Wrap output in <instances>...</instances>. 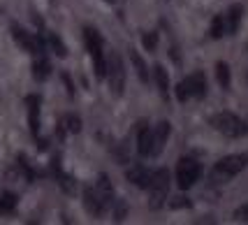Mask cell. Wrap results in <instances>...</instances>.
Instances as JSON below:
<instances>
[{
    "label": "cell",
    "instance_id": "8992f818",
    "mask_svg": "<svg viewBox=\"0 0 248 225\" xmlns=\"http://www.w3.org/2000/svg\"><path fill=\"white\" fill-rule=\"evenodd\" d=\"M107 79H109V86H111V91L121 96L123 93V88H125V67H123V61H121V56L111 54L107 61Z\"/></svg>",
    "mask_w": 248,
    "mask_h": 225
},
{
    "label": "cell",
    "instance_id": "44dd1931",
    "mask_svg": "<svg viewBox=\"0 0 248 225\" xmlns=\"http://www.w3.org/2000/svg\"><path fill=\"white\" fill-rule=\"evenodd\" d=\"M14 207H16V195L5 193L2 197H0V211H2V214H12Z\"/></svg>",
    "mask_w": 248,
    "mask_h": 225
},
{
    "label": "cell",
    "instance_id": "3957f363",
    "mask_svg": "<svg viewBox=\"0 0 248 225\" xmlns=\"http://www.w3.org/2000/svg\"><path fill=\"white\" fill-rule=\"evenodd\" d=\"M204 96H206L204 72H193V75L186 77L184 81L176 86V97H179V102H186L188 97H204Z\"/></svg>",
    "mask_w": 248,
    "mask_h": 225
},
{
    "label": "cell",
    "instance_id": "ba28073f",
    "mask_svg": "<svg viewBox=\"0 0 248 225\" xmlns=\"http://www.w3.org/2000/svg\"><path fill=\"white\" fill-rule=\"evenodd\" d=\"M151 149H153V130L146 128V123L141 121L140 135H137V153L146 158V156H151Z\"/></svg>",
    "mask_w": 248,
    "mask_h": 225
},
{
    "label": "cell",
    "instance_id": "484cf974",
    "mask_svg": "<svg viewBox=\"0 0 248 225\" xmlns=\"http://www.w3.org/2000/svg\"><path fill=\"white\" fill-rule=\"evenodd\" d=\"M144 47L146 51H153L158 47V32H144Z\"/></svg>",
    "mask_w": 248,
    "mask_h": 225
},
{
    "label": "cell",
    "instance_id": "83f0119b",
    "mask_svg": "<svg viewBox=\"0 0 248 225\" xmlns=\"http://www.w3.org/2000/svg\"><path fill=\"white\" fill-rule=\"evenodd\" d=\"M234 221H239V223H248V204L239 207L237 211H234Z\"/></svg>",
    "mask_w": 248,
    "mask_h": 225
},
{
    "label": "cell",
    "instance_id": "30bf717a",
    "mask_svg": "<svg viewBox=\"0 0 248 225\" xmlns=\"http://www.w3.org/2000/svg\"><path fill=\"white\" fill-rule=\"evenodd\" d=\"M151 179H153V172H149L146 167H141V165H135L132 170H128V181L135 183L137 188H149Z\"/></svg>",
    "mask_w": 248,
    "mask_h": 225
},
{
    "label": "cell",
    "instance_id": "5bb4252c",
    "mask_svg": "<svg viewBox=\"0 0 248 225\" xmlns=\"http://www.w3.org/2000/svg\"><path fill=\"white\" fill-rule=\"evenodd\" d=\"M84 40H86V47L91 56H100L102 54V40H100V35H97L93 28H86L84 31Z\"/></svg>",
    "mask_w": 248,
    "mask_h": 225
},
{
    "label": "cell",
    "instance_id": "6da1fadb",
    "mask_svg": "<svg viewBox=\"0 0 248 225\" xmlns=\"http://www.w3.org/2000/svg\"><path fill=\"white\" fill-rule=\"evenodd\" d=\"M248 165V153H232V156H225L216 162V167L211 172V179L218 183L230 181L232 177H237L239 172Z\"/></svg>",
    "mask_w": 248,
    "mask_h": 225
},
{
    "label": "cell",
    "instance_id": "5b68a950",
    "mask_svg": "<svg viewBox=\"0 0 248 225\" xmlns=\"http://www.w3.org/2000/svg\"><path fill=\"white\" fill-rule=\"evenodd\" d=\"M151 200H149V207L151 209H160L165 200H167V193H170V170H158L151 179Z\"/></svg>",
    "mask_w": 248,
    "mask_h": 225
},
{
    "label": "cell",
    "instance_id": "4fadbf2b",
    "mask_svg": "<svg viewBox=\"0 0 248 225\" xmlns=\"http://www.w3.org/2000/svg\"><path fill=\"white\" fill-rule=\"evenodd\" d=\"M28 116H31L32 135H37V132H40V97L37 96L28 97Z\"/></svg>",
    "mask_w": 248,
    "mask_h": 225
},
{
    "label": "cell",
    "instance_id": "7a4b0ae2",
    "mask_svg": "<svg viewBox=\"0 0 248 225\" xmlns=\"http://www.w3.org/2000/svg\"><path fill=\"white\" fill-rule=\"evenodd\" d=\"M211 126H214L218 132H223L225 137H241V135L248 132L246 123H244L237 114H232V112H220L216 116H211Z\"/></svg>",
    "mask_w": 248,
    "mask_h": 225
},
{
    "label": "cell",
    "instance_id": "cb8c5ba5",
    "mask_svg": "<svg viewBox=\"0 0 248 225\" xmlns=\"http://www.w3.org/2000/svg\"><path fill=\"white\" fill-rule=\"evenodd\" d=\"M93 65H95V77L97 79H105L107 77V61H105V56H93Z\"/></svg>",
    "mask_w": 248,
    "mask_h": 225
},
{
    "label": "cell",
    "instance_id": "2e32d148",
    "mask_svg": "<svg viewBox=\"0 0 248 225\" xmlns=\"http://www.w3.org/2000/svg\"><path fill=\"white\" fill-rule=\"evenodd\" d=\"M49 75H51V65H49V61H46V58H37L35 65H32V77H35L37 81H44Z\"/></svg>",
    "mask_w": 248,
    "mask_h": 225
},
{
    "label": "cell",
    "instance_id": "f546056e",
    "mask_svg": "<svg viewBox=\"0 0 248 225\" xmlns=\"http://www.w3.org/2000/svg\"><path fill=\"white\" fill-rule=\"evenodd\" d=\"M107 2H119V0H107Z\"/></svg>",
    "mask_w": 248,
    "mask_h": 225
},
{
    "label": "cell",
    "instance_id": "8fae6325",
    "mask_svg": "<svg viewBox=\"0 0 248 225\" xmlns=\"http://www.w3.org/2000/svg\"><path fill=\"white\" fill-rule=\"evenodd\" d=\"M84 207H86V211L91 216H100L105 211V207L100 202V197L95 193V186H86L84 188Z\"/></svg>",
    "mask_w": 248,
    "mask_h": 225
},
{
    "label": "cell",
    "instance_id": "ffe728a7",
    "mask_svg": "<svg viewBox=\"0 0 248 225\" xmlns=\"http://www.w3.org/2000/svg\"><path fill=\"white\" fill-rule=\"evenodd\" d=\"M49 47H51V49H54V54L61 56V58L67 56V49H65V44L61 42V37H58L56 32H49Z\"/></svg>",
    "mask_w": 248,
    "mask_h": 225
},
{
    "label": "cell",
    "instance_id": "d4e9b609",
    "mask_svg": "<svg viewBox=\"0 0 248 225\" xmlns=\"http://www.w3.org/2000/svg\"><path fill=\"white\" fill-rule=\"evenodd\" d=\"M125 214H128V204H125V200H114V221L121 223V221L125 218Z\"/></svg>",
    "mask_w": 248,
    "mask_h": 225
},
{
    "label": "cell",
    "instance_id": "9a60e30c",
    "mask_svg": "<svg viewBox=\"0 0 248 225\" xmlns=\"http://www.w3.org/2000/svg\"><path fill=\"white\" fill-rule=\"evenodd\" d=\"M153 79H155V84L160 88V93L167 97V93H170V79H167V72H165L162 65H155V67H153Z\"/></svg>",
    "mask_w": 248,
    "mask_h": 225
},
{
    "label": "cell",
    "instance_id": "ac0fdd59",
    "mask_svg": "<svg viewBox=\"0 0 248 225\" xmlns=\"http://www.w3.org/2000/svg\"><path fill=\"white\" fill-rule=\"evenodd\" d=\"M209 35H211L214 40H220V37L225 35V19H223V14H218V16H214V21H211V31H209Z\"/></svg>",
    "mask_w": 248,
    "mask_h": 225
},
{
    "label": "cell",
    "instance_id": "f1b7e54d",
    "mask_svg": "<svg viewBox=\"0 0 248 225\" xmlns=\"http://www.w3.org/2000/svg\"><path fill=\"white\" fill-rule=\"evenodd\" d=\"M63 81H65V86H67V93H70V96H75V88H72V81H70V77L63 75Z\"/></svg>",
    "mask_w": 248,
    "mask_h": 225
},
{
    "label": "cell",
    "instance_id": "52a82bcc",
    "mask_svg": "<svg viewBox=\"0 0 248 225\" xmlns=\"http://www.w3.org/2000/svg\"><path fill=\"white\" fill-rule=\"evenodd\" d=\"M95 193H97V197H100V202H102L105 209L114 204V188H111V181H109L107 174H100V177H97Z\"/></svg>",
    "mask_w": 248,
    "mask_h": 225
},
{
    "label": "cell",
    "instance_id": "7c38bea8",
    "mask_svg": "<svg viewBox=\"0 0 248 225\" xmlns=\"http://www.w3.org/2000/svg\"><path fill=\"white\" fill-rule=\"evenodd\" d=\"M241 14H244V7L241 5H232L227 14H223L225 19V35H234L239 31V23H241Z\"/></svg>",
    "mask_w": 248,
    "mask_h": 225
},
{
    "label": "cell",
    "instance_id": "7402d4cb",
    "mask_svg": "<svg viewBox=\"0 0 248 225\" xmlns=\"http://www.w3.org/2000/svg\"><path fill=\"white\" fill-rule=\"evenodd\" d=\"M58 183H61V188H63L65 193H70V195L77 191V183L70 174H61V172H58Z\"/></svg>",
    "mask_w": 248,
    "mask_h": 225
},
{
    "label": "cell",
    "instance_id": "277c9868",
    "mask_svg": "<svg viewBox=\"0 0 248 225\" xmlns=\"http://www.w3.org/2000/svg\"><path fill=\"white\" fill-rule=\"evenodd\" d=\"M200 177H202V165L193 158H181L179 165H176V183H179V188L181 191H188L190 186L200 181Z\"/></svg>",
    "mask_w": 248,
    "mask_h": 225
},
{
    "label": "cell",
    "instance_id": "e0dca14e",
    "mask_svg": "<svg viewBox=\"0 0 248 225\" xmlns=\"http://www.w3.org/2000/svg\"><path fill=\"white\" fill-rule=\"evenodd\" d=\"M130 61H132L135 70H137V77H140L144 84H149V70H146V63L141 61V56L137 51H130Z\"/></svg>",
    "mask_w": 248,
    "mask_h": 225
},
{
    "label": "cell",
    "instance_id": "4316f807",
    "mask_svg": "<svg viewBox=\"0 0 248 225\" xmlns=\"http://www.w3.org/2000/svg\"><path fill=\"white\" fill-rule=\"evenodd\" d=\"M170 207H172V209H186V207H190V200L184 197V195H179V197H172V200H170Z\"/></svg>",
    "mask_w": 248,
    "mask_h": 225
},
{
    "label": "cell",
    "instance_id": "9c48e42d",
    "mask_svg": "<svg viewBox=\"0 0 248 225\" xmlns=\"http://www.w3.org/2000/svg\"><path fill=\"white\" fill-rule=\"evenodd\" d=\"M170 137V123L167 121H160L155 128H153V149L151 156H160V151L165 149V142Z\"/></svg>",
    "mask_w": 248,
    "mask_h": 225
},
{
    "label": "cell",
    "instance_id": "603a6c76",
    "mask_svg": "<svg viewBox=\"0 0 248 225\" xmlns=\"http://www.w3.org/2000/svg\"><path fill=\"white\" fill-rule=\"evenodd\" d=\"M63 126H65V130H70V132H79V130H81V118L77 116V114H67V116L63 118Z\"/></svg>",
    "mask_w": 248,
    "mask_h": 225
},
{
    "label": "cell",
    "instance_id": "d6986e66",
    "mask_svg": "<svg viewBox=\"0 0 248 225\" xmlns=\"http://www.w3.org/2000/svg\"><path fill=\"white\" fill-rule=\"evenodd\" d=\"M216 79L218 84L223 86V88H227L230 86V67H227V63H216Z\"/></svg>",
    "mask_w": 248,
    "mask_h": 225
}]
</instances>
